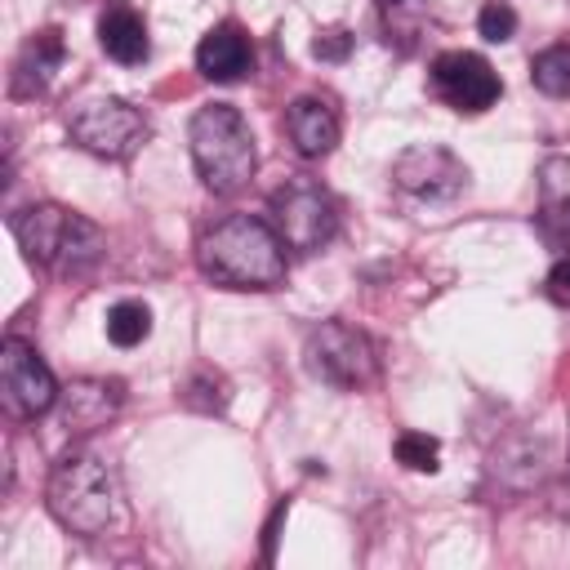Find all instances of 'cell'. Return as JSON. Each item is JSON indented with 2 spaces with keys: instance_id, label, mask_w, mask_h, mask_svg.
<instances>
[{
  "instance_id": "6da1fadb",
  "label": "cell",
  "mask_w": 570,
  "mask_h": 570,
  "mask_svg": "<svg viewBox=\"0 0 570 570\" xmlns=\"http://www.w3.org/2000/svg\"><path fill=\"white\" fill-rule=\"evenodd\" d=\"M196 267L223 289H276L285 281V240L254 214H232L196 240Z\"/></svg>"
},
{
  "instance_id": "7a4b0ae2",
  "label": "cell",
  "mask_w": 570,
  "mask_h": 570,
  "mask_svg": "<svg viewBox=\"0 0 570 570\" xmlns=\"http://www.w3.org/2000/svg\"><path fill=\"white\" fill-rule=\"evenodd\" d=\"M9 227H13L18 245H22V254L36 267L58 272V276L89 272L107 249L98 223H89L85 214L67 209V205H27V209H18L9 218Z\"/></svg>"
},
{
  "instance_id": "3957f363",
  "label": "cell",
  "mask_w": 570,
  "mask_h": 570,
  "mask_svg": "<svg viewBox=\"0 0 570 570\" xmlns=\"http://www.w3.org/2000/svg\"><path fill=\"white\" fill-rule=\"evenodd\" d=\"M187 142H191V160H196V174L209 191L218 196H232L240 191L249 178H254V165H258V151H254V134L245 125V116L227 102H205L196 116H191V129H187Z\"/></svg>"
},
{
  "instance_id": "277c9868",
  "label": "cell",
  "mask_w": 570,
  "mask_h": 570,
  "mask_svg": "<svg viewBox=\"0 0 570 570\" xmlns=\"http://www.w3.org/2000/svg\"><path fill=\"white\" fill-rule=\"evenodd\" d=\"M45 503L53 512V521L71 534H102L116 517V481L107 472V463L89 450H67L53 468H49V485H45Z\"/></svg>"
},
{
  "instance_id": "5b68a950",
  "label": "cell",
  "mask_w": 570,
  "mask_h": 570,
  "mask_svg": "<svg viewBox=\"0 0 570 570\" xmlns=\"http://www.w3.org/2000/svg\"><path fill=\"white\" fill-rule=\"evenodd\" d=\"M303 365L312 370V379H321L330 387L361 392L379 379V347L365 330H356L347 321H321L303 338Z\"/></svg>"
},
{
  "instance_id": "8992f818",
  "label": "cell",
  "mask_w": 570,
  "mask_h": 570,
  "mask_svg": "<svg viewBox=\"0 0 570 570\" xmlns=\"http://www.w3.org/2000/svg\"><path fill=\"white\" fill-rule=\"evenodd\" d=\"M392 191L405 209H445L468 191V165L436 142L405 147L392 160Z\"/></svg>"
},
{
  "instance_id": "52a82bcc",
  "label": "cell",
  "mask_w": 570,
  "mask_h": 570,
  "mask_svg": "<svg viewBox=\"0 0 570 570\" xmlns=\"http://www.w3.org/2000/svg\"><path fill=\"white\" fill-rule=\"evenodd\" d=\"M267 214H272V227L285 240V249H298V254H312V249L330 245L334 232H338L334 196L316 178H307V174L285 178V187L272 191Z\"/></svg>"
},
{
  "instance_id": "ba28073f",
  "label": "cell",
  "mask_w": 570,
  "mask_h": 570,
  "mask_svg": "<svg viewBox=\"0 0 570 570\" xmlns=\"http://www.w3.org/2000/svg\"><path fill=\"white\" fill-rule=\"evenodd\" d=\"M67 129L85 151H94L102 160H125L147 138V116L125 98L98 94V98H80L67 111Z\"/></svg>"
},
{
  "instance_id": "9c48e42d",
  "label": "cell",
  "mask_w": 570,
  "mask_h": 570,
  "mask_svg": "<svg viewBox=\"0 0 570 570\" xmlns=\"http://www.w3.org/2000/svg\"><path fill=\"white\" fill-rule=\"evenodd\" d=\"M58 379L27 338L0 343V401L9 419H40L58 405Z\"/></svg>"
},
{
  "instance_id": "30bf717a",
  "label": "cell",
  "mask_w": 570,
  "mask_h": 570,
  "mask_svg": "<svg viewBox=\"0 0 570 570\" xmlns=\"http://www.w3.org/2000/svg\"><path fill=\"white\" fill-rule=\"evenodd\" d=\"M432 89H436V98L445 107L476 116V111H485V107L499 102L503 80H499V71L481 53H472V49H445V53L432 58Z\"/></svg>"
},
{
  "instance_id": "8fae6325",
  "label": "cell",
  "mask_w": 570,
  "mask_h": 570,
  "mask_svg": "<svg viewBox=\"0 0 570 570\" xmlns=\"http://www.w3.org/2000/svg\"><path fill=\"white\" fill-rule=\"evenodd\" d=\"M125 405V383L120 379H76L58 392V428L71 436L107 428Z\"/></svg>"
},
{
  "instance_id": "7c38bea8",
  "label": "cell",
  "mask_w": 570,
  "mask_h": 570,
  "mask_svg": "<svg viewBox=\"0 0 570 570\" xmlns=\"http://www.w3.org/2000/svg\"><path fill=\"white\" fill-rule=\"evenodd\" d=\"M539 232L552 249H570V156L539 165Z\"/></svg>"
},
{
  "instance_id": "4fadbf2b",
  "label": "cell",
  "mask_w": 570,
  "mask_h": 570,
  "mask_svg": "<svg viewBox=\"0 0 570 570\" xmlns=\"http://www.w3.org/2000/svg\"><path fill=\"white\" fill-rule=\"evenodd\" d=\"M285 134L298 156H307V160L330 156L338 142V111L325 98H294L285 107Z\"/></svg>"
},
{
  "instance_id": "5bb4252c",
  "label": "cell",
  "mask_w": 570,
  "mask_h": 570,
  "mask_svg": "<svg viewBox=\"0 0 570 570\" xmlns=\"http://www.w3.org/2000/svg\"><path fill=\"white\" fill-rule=\"evenodd\" d=\"M254 62V49H249V36L236 27V22H218L200 36L196 45V67L205 80H240Z\"/></svg>"
},
{
  "instance_id": "9a60e30c",
  "label": "cell",
  "mask_w": 570,
  "mask_h": 570,
  "mask_svg": "<svg viewBox=\"0 0 570 570\" xmlns=\"http://www.w3.org/2000/svg\"><path fill=\"white\" fill-rule=\"evenodd\" d=\"M98 45H102V53H107L111 62H120V67H138V62H147V53H151L147 22H142L129 4H120V0H111V4L102 9V18H98Z\"/></svg>"
},
{
  "instance_id": "2e32d148",
  "label": "cell",
  "mask_w": 570,
  "mask_h": 570,
  "mask_svg": "<svg viewBox=\"0 0 570 570\" xmlns=\"http://www.w3.org/2000/svg\"><path fill=\"white\" fill-rule=\"evenodd\" d=\"M62 31L58 27H45V31H36L27 45H22V53H18V67H13V89L18 94H36V89H45V80L53 76V67L62 62Z\"/></svg>"
},
{
  "instance_id": "e0dca14e",
  "label": "cell",
  "mask_w": 570,
  "mask_h": 570,
  "mask_svg": "<svg viewBox=\"0 0 570 570\" xmlns=\"http://www.w3.org/2000/svg\"><path fill=\"white\" fill-rule=\"evenodd\" d=\"M147 334H151V307H147V303L120 298V303L107 312V338H111L116 347H138Z\"/></svg>"
},
{
  "instance_id": "ac0fdd59",
  "label": "cell",
  "mask_w": 570,
  "mask_h": 570,
  "mask_svg": "<svg viewBox=\"0 0 570 570\" xmlns=\"http://www.w3.org/2000/svg\"><path fill=\"white\" fill-rule=\"evenodd\" d=\"M530 80L548 98H570V45H548L530 62Z\"/></svg>"
},
{
  "instance_id": "d6986e66",
  "label": "cell",
  "mask_w": 570,
  "mask_h": 570,
  "mask_svg": "<svg viewBox=\"0 0 570 570\" xmlns=\"http://www.w3.org/2000/svg\"><path fill=\"white\" fill-rule=\"evenodd\" d=\"M396 463L410 472H436L441 468V441L428 432H401L396 436Z\"/></svg>"
},
{
  "instance_id": "ffe728a7",
  "label": "cell",
  "mask_w": 570,
  "mask_h": 570,
  "mask_svg": "<svg viewBox=\"0 0 570 570\" xmlns=\"http://www.w3.org/2000/svg\"><path fill=\"white\" fill-rule=\"evenodd\" d=\"M183 401H187L191 410H205V414L223 410V405H227V383H223V374L196 370V374L183 383Z\"/></svg>"
},
{
  "instance_id": "44dd1931",
  "label": "cell",
  "mask_w": 570,
  "mask_h": 570,
  "mask_svg": "<svg viewBox=\"0 0 570 570\" xmlns=\"http://www.w3.org/2000/svg\"><path fill=\"white\" fill-rule=\"evenodd\" d=\"M476 31H481L485 40H494V45L512 40V36H517V9H512L508 0H490V4L476 13Z\"/></svg>"
},
{
  "instance_id": "7402d4cb",
  "label": "cell",
  "mask_w": 570,
  "mask_h": 570,
  "mask_svg": "<svg viewBox=\"0 0 570 570\" xmlns=\"http://www.w3.org/2000/svg\"><path fill=\"white\" fill-rule=\"evenodd\" d=\"M312 53H316L321 62H343V58L352 53V36H347L343 27H330V31H321V36L312 40Z\"/></svg>"
},
{
  "instance_id": "603a6c76",
  "label": "cell",
  "mask_w": 570,
  "mask_h": 570,
  "mask_svg": "<svg viewBox=\"0 0 570 570\" xmlns=\"http://www.w3.org/2000/svg\"><path fill=\"white\" fill-rule=\"evenodd\" d=\"M543 289H548V298H552L557 307H570V254H561V258L552 263Z\"/></svg>"
},
{
  "instance_id": "cb8c5ba5",
  "label": "cell",
  "mask_w": 570,
  "mask_h": 570,
  "mask_svg": "<svg viewBox=\"0 0 570 570\" xmlns=\"http://www.w3.org/2000/svg\"><path fill=\"white\" fill-rule=\"evenodd\" d=\"M548 508H552L561 521H570V481H557V485L548 490Z\"/></svg>"
},
{
  "instance_id": "d4e9b609",
  "label": "cell",
  "mask_w": 570,
  "mask_h": 570,
  "mask_svg": "<svg viewBox=\"0 0 570 570\" xmlns=\"http://www.w3.org/2000/svg\"><path fill=\"white\" fill-rule=\"evenodd\" d=\"M379 4H383V9H387V4H401V0H379Z\"/></svg>"
}]
</instances>
